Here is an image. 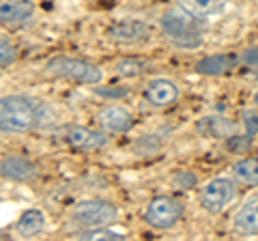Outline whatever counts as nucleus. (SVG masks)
I'll return each instance as SVG.
<instances>
[{"instance_id":"nucleus-1","label":"nucleus","mask_w":258,"mask_h":241,"mask_svg":"<svg viewBox=\"0 0 258 241\" xmlns=\"http://www.w3.org/2000/svg\"><path fill=\"white\" fill-rule=\"evenodd\" d=\"M52 120V112L41 99L26 95L0 97V132L26 134Z\"/></svg>"},{"instance_id":"nucleus-2","label":"nucleus","mask_w":258,"mask_h":241,"mask_svg":"<svg viewBox=\"0 0 258 241\" xmlns=\"http://www.w3.org/2000/svg\"><path fill=\"white\" fill-rule=\"evenodd\" d=\"M200 20L189 15L183 7H174V9L166 11L161 18V30L170 39L172 43L181 47H196L203 41V33H200Z\"/></svg>"},{"instance_id":"nucleus-3","label":"nucleus","mask_w":258,"mask_h":241,"mask_svg":"<svg viewBox=\"0 0 258 241\" xmlns=\"http://www.w3.org/2000/svg\"><path fill=\"white\" fill-rule=\"evenodd\" d=\"M47 74L52 76H58L64 80H71V82H78V84H99L101 82V69L93 65L88 61L82 58H71V56H56L47 63Z\"/></svg>"},{"instance_id":"nucleus-4","label":"nucleus","mask_w":258,"mask_h":241,"mask_svg":"<svg viewBox=\"0 0 258 241\" xmlns=\"http://www.w3.org/2000/svg\"><path fill=\"white\" fill-rule=\"evenodd\" d=\"M118 215V209L108 203V200H82L74 207L71 211V220L78 226H82L86 230L91 228H106L108 224H112Z\"/></svg>"},{"instance_id":"nucleus-5","label":"nucleus","mask_w":258,"mask_h":241,"mask_svg":"<svg viewBox=\"0 0 258 241\" xmlns=\"http://www.w3.org/2000/svg\"><path fill=\"white\" fill-rule=\"evenodd\" d=\"M183 215V205L176 198L170 196H157L151 200V205L147 209V222L153 228L166 230L172 228Z\"/></svg>"},{"instance_id":"nucleus-6","label":"nucleus","mask_w":258,"mask_h":241,"mask_svg":"<svg viewBox=\"0 0 258 241\" xmlns=\"http://www.w3.org/2000/svg\"><path fill=\"white\" fill-rule=\"evenodd\" d=\"M237 196L235 183L228 179H213L200 190V205L209 213H220L228 207Z\"/></svg>"},{"instance_id":"nucleus-7","label":"nucleus","mask_w":258,"mask_h":241,"mask_svg":"<svg viewBox=\"0 0 258 241\" xmlns=\"http://www.w3.org/2000/svg\"><path fill=\"white\" fill-rule=\"evenodd\" d=\"M108 37L118 43H138L149 37V26L138 20H120L108 28Z\"/></svg>"},{"instance_id":"nucleus-8","label":"nucleus","mask_w":258,"mask_h":241,"mask_svg":"<svg viewBox=\"0 0 258 241\" xmlns=\"http://www.w3.org/2000/svg\"><path fill=\"white\" fill-rule=\"evenodd\" d=\"M0 176L11 181H32L39 176V170L30 159L20 155H9L0 159Z\"/></svg>"},{"instance_id":"nucleus-9","label":"nucleus","mask_w":258,"mask_h":241,"mask_svg":"<svg viewBox=\"0 0 258 241\" xmlns=\"http://www.w3.org/2000/svg\"><path fill=\"white\" fill-rule=\"evenodd\" d=\"M144 97H147V101L151 106L166 108V106H172L176 101L179 91H176V86L170 82V80L159 78V80H151L147 84V88H144Z\"/></svg>"},{"instance_id":"nucleus-10","label":"nucleus","mask_w":258,"mask_h":241,"mask_svg":"<svg viewBox=\"0 0 258 241\" xmlns=\"http://www.w3.org/2000/svg\"><path fill=\"white\" fill-rule=\"evenodd\" d=\"M67 142L78 151H99L108 144V138L101 132L88 130V127H71Z\"/></svg>"},{"instance_id":"nucleus-11","label":"nucleus","mask_w":258,"mask_h":241,"mask_svg":"<svg viewBox=\"0 0 258 241\" xmlns=\"http://www.w3.org/2000/svg\"><path fill=\"white\" fill-rule=\"evenodd\" d=\"M32 0H0V24H22L32 18Z\"/></svg>"},{"instance_id":"nucleus-12","label":"nucleus","mask_w":258,"mask_h":241,"mask_svg":"<svg viewBox=\"0 0 258 241\" xmlns=\"http://www.w3.org/2000/svg\"><path fill=\"white\" fill-rule=\"evenodd\" d=\"M97 118H99V125L108 132H127L134 125V116L120 106H106Z\"/></svg>"},{"instance_id":"nucleus-13","label":"nucleus","mask_w":258,"mask_h":241,"mask_svg":"<svg viewBox=\"0 0 258 241\" xmlns=\"http://www.w3.org/2000/svg\"><path fill=\"white\" fill-rule=\"evenodd\" d=\"M235 228L243 235H258V196L247 198L235 218Z\"/></svg>"},{"instance_id":"nucleus-14","label":"nucleus","mask_w":258,"mask_h":241,"mask_svg":"<svg viewBox=\"0 0 258 241\" xmlns=\"http://www.w3.org/2000/svg\"><path fill=\"white\" fill-rule=\"evenodd\" d=\"M237 65V56L232 54H215V56H207V58L196 63V71L205 76H222L228 74Z\"/></svg>"},{"instance_id":"nucleus-15","label":"nucleus","mask_w":258,"mask_h":241,"mask_svg":"<svg viewBox=\"0 0 258 241\" xmlns=\"http://www.w3.org/2000/svg\"><path fill=\"white\" fill-rule=\"evenodd\" d=\"M179 7L196 20H209L222 11V0H179Z\"/></svg>"},{"instance_id":"nucleus-16","label":"nucleus","mask_w":258,"mask_h":241,"mask_svg":"<svg viewBox=\"0 0 258 241\" xmlns=\"http://www.w3.org/2000/svg\"><path fill=\"white\" fill-rule=\"evenodd\" d=\"M18 232L22 237H32V235H39L43 228H45V215L41 211H37V209H28V211H24L18 220Z\"/></svg>"},{"instance_id":"nucleus-17","label":"nucleus","mask_w":258,"mask_h":241,"mask_svg":"<svg viewBox=\"0 0 258 241\" xmlns=\"http://www.w3.org/2000/svg\"><path fill=\"white\" fill-rule=\"evenodd\" d=\"M232 174L239 183L249 188H256L258 186V157H247V159H241L232 166Z\"/></svg>"},{"instance_id":"nucleus-18","label":"nucleus","mask_w":258,"mask_h":241,"mask_svg":"<svg viewBox=\"0 0 258 241\" xmlns=\"http://www.w3.org/2000/svg\"><path fill=\"white\" fill-rule=\"evenodd\" d=\"M15 56H18V52H15L13 43L7 37L0 35V67H5V65H9V63H13Z\"/></svg>"},{"instance_id":"nucleus-19","label":"nucleus","mask_w":258,"mask_h":241,"mask_svg":"<svg viewBox=\"0 0 258 241\" xmlns=\"http://www.w3.org/2000/svg\"><path fill=\"white\" fill-rule=\"evenodd\" d=\"M116 71L120 76H136V74H140V71H144V63L142 61H134V58L120 61L116 65Z\"/></svg>"},{"instance_id":"nucleus-20","label":"nucleus","mask_w":258,"mask_h":241,"mask_svg":"<svg viewBox=\"0 0 258 241\" xmlns=\"http://www.w3.org/2000/svg\"><path fill=\"white\" fill-rule=\"evenodd\" d=\"M252 144V136H232V140H228V149L235 151V153H243V151L249 149Z\"/></svg>"},{"instance_id":"nucleus-21","label":"nucleus","mask_w":258,"mask_h":241,"mask_svg":"<svg viewBox=\"0 0 258 241\" xmlns=\"http://www.w3.org/2000/svg\"><path fill=\"white\" fill-rule=\"evenodd\" d=\"M82 239H123L120 232H112V230H101V228H91L80 235Z\"/></svg>"},{"instance_id":"nucleus-22","label":"nucleus","mask_w":258,"mask_h":241,"mask_svg":"<svg viewBox=\"0 0 258 241\" xmlns=\"http://www.w3.org/2000/svg\"><path fill=\"white\" fill-rule=\"evenodd\" d=\"M245 125H247V134L254 136L258 132V114L256 112H247L245 114Z\"/></svg>"},{"instance_id":"nucleus-23","label":"nucleus","mask_w":258,"mask_h":241,"mask_svg":"<svg viewBox=\"0 0 258 241\" xmlns=\"http://www.w3.org/2000/svg\"><path fill=\"white\" fill-rule=\"evenodd\" d=\"M243 61L247 63V65H256L258 67V47H252V50H247L243 54Z\"/></svg>"},{"instance_id":"nucleus-24","label":"nucleus","mask_w":258,"mask_h":241,"mask_svg":"<svg viewBox=\"0 0 258 241\" xmlns=\"http://www.w3.org/2000/svg\"><path fill=\"white\" fill-rule=\"evenodd\" d=\"M256 106H258V95H256Z\"/></svg>"}]
</instances>
